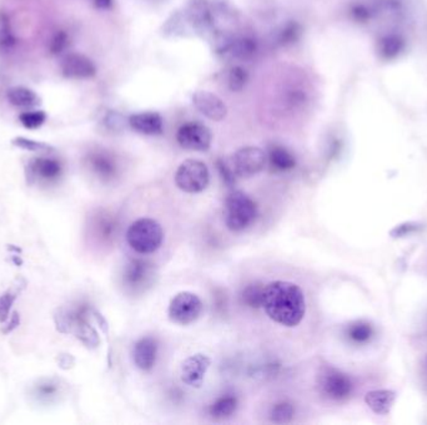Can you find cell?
Returning <instances> with one entry per match:
<instances>
[{
  "mask_svg": "<svg viewBox=\"0 0 427 425\" xmlns=\"http://www.w3.org/2000/svg\"><path fill=\"white\" fill-rule=\"evenodd\" d=\"M156 352H158V346L153 338L150 337L141 338L135 344L134 348V362L136 367L141 371L151 369L156 359Z\"/></svg>",
  "mask_w": 427,
  "mask_h": 425,
  "instance_id": "e0dca14e",
  "label": "cell"
},
{
  "mask_svg": "<svg viewBox=\"0 0 427 425\" xmlns=\"http://www.w3.org/2000/svg\"><path fill=\"white\" fill-rule=\"evenodd\" d=\"M238 406V401L235 396H221L218 401H214L213 406H210V414L216 419H223L231 416Z\"/></svg>",
  "mask_w": 427,
  "mask_h": 425,
  "instance_id": "83f0119b",
  "label": "cell"
},
{
  "mask_svg": "<svg viewBox=\"0 0 427 425\" xmlns=\"http://www.w3.org/2000/svg\"><path fill=\"white\" fill-rule=\"evenodd\" d=\"M128 123L136 133L144 135H160L164 128L163 118L154 111L131 115Z\"/></svg>",
  "mask_w": 427,
  "mask_h": 425,
  "instance_id": "9a60e30c",
  "label": "cell"
},
{
  "mask_svg": "<svg viewBox=\"0 0 427 425\" xmlns=\"http://www.w3.org/2000/svg\"><path fill=\"white\" fill-rule=\"evenodd\" d=\"M193 103L201 114L213 121H221L228 114L223 100L210 91H196L193 96Z\"/></svg>",
  "mask_w": 427,
  "mask_h": 425,
  "instance_id": "5bb4252c",
  "label": "cell"
},
{
  "mask_svg": "<svg viewBox=\"0 0 427 425\" xmlns=\"http://www.w3.org/2000/svg\"><path fill=\"white\" fill-rule=\"evenodd\" d=\"M59 331L74 333L88 346H95L98 343V337L94 329L86 322V308L76 307L69 311L61 309L59 316L55 317Z\"/></svg>",
  "mask_w": 427,
  "mask_h": 425,
  "instance_id": "277c9868",
  "label": "cell"
},
{
  "mask_svg": "<svg viewBox=\"0 0 427 425\" xmlns=\"http://www.w3.org/2000/svg\"><path fill=\"white\" fill-rule=\"evenodd\" d=\"M210 358L205 354L198 353L194 356L186 358L181 364V381L184 382L186 386L199 388L203 386L205 374L209 369Z\"/></svg>",
  "mask_w": 427,
  "mask_h": 425,
  "instance_id": "7c38bea8",
  "label": "cell"
},
{
  "mask_svg": "<svg viewBox=\"0 0 427 425\" xmlns=\"http://www.w3.org/2000/svg\"><path fill=\"white\" fill-rule=\"evenodd\" d=\"M91 3L96 9L108 10L113 5V0H91Z\"/></svg>",
  "mask_w": 427,
  "mask_h": 425,
  "instance_id": "f35d334b",
  "label": "cell"
},
{
  "mask_svg": "<svg viewBox=\"0 0 427 425\" xmlns=\"http://www.w3.org/2000/svg\"><path fill=\"white\" fill-rule=\"evenodd\" d=\"M60 69L66 79L71 80L90 79L96 74L94 63L88 56L78 53L65 55L61 60Z\"/></svg>",
  "mask_w": 427,
  "mask_h": 425,
  "instance_id": "8fae6325",
  "label": "cell"
},
{
  "mask_svg": "<svg viewBox=\"0 0 427 425\" xmlns=\"http://www.w3.org/2000/svg\"><path fill=\"white\" fill-rule=\"evenodd\" d=\"M11 143L14 146H16V148H23V150L31 151V153H53L54 151V148L51 145H49V143L26 139V138H23V136L15 138L11 141Z\"/></svg>",
  "mask_w": 427,
  "mask_h": 425,
  "instance_id": "d6a6232c",
  "label": "cell"
},
{
  "mask_svg": "<svg viewBox=\"0 0 427 425\" xmlns=\"http://www.w3.org/2000/svg\"><path fill=\"white\" fill-rule=\"evenodd\" d=\"M258 215L256 203L241 191L230 193L223 205V220L230 231H243L255 221Z\"/></svg>",
  "mask_w": 427,
  "mask_h": 425,
  "instance_id": "7a4b0ae2",
  "label": "cell"
},
{
  "mask_svg": "<svg viewBox=\"0 0 427 425\" xmlns=\"http://www.w3.org/2000/svg\"><path fill=\"white\" fill-rule=\"evenodd\" d=\"M59 384L54 379H41L33 389V396L40 403H51L59 393Z\"/></svg>",
  "mask_w": 427,
  "mask_h": 425,
  "instance_id": "484cf974",
  "label": "cell"
},
{
  "mask_svg": "<svg viewBox=\"0 0 427 425\" xmlns=\"http://www.w3.org/2000/svg\"><path fill=\"white\" fill-rule=\"evenodd\" d=\"M6 98L9 104L19 109H34L40 104V98L38 94L25 86H13L8 90Z\"/></svg>",
  "mask_w": 427,
  "mask_h": 425,
  "instance_id": "ffe728a7",
  "label": "cell"
},
{
  "mask_svg": "<svg viewBox=\"0 0 427 425\" xmlns=\"http://www.w3.org/2000/svg\"><path fill=\"white\" fill-rule=\"evenodd\" d=\"M46 119L48 116L43 110H25L24 113L19 115L20 124L28 130L39 129L45 124Z\"/></svg>",
  "mask_w": 427,
  "mask_h": 425,
  "instance_id": "4dcf8cb0",
  "label": "cell"
},
{
  "mask_svg": "<svg viewBox=\"0 0 427 425\" xmlns=\"http://www.w3.org/2000/svg\"><path fill=\"white\" fill-rule=\"evenodd\" d=\"M248 73L241 66H233L228 75V89L231 91H241L248 83Z\"/></svg>",
  "mask_w": 427,
  "mask_h": 425,
  "instance_id": "836d02e7",
  "label": "cell"
},
{
  "mask_svg": "<svg viewBox=\"0 0 427 425\" xmlns=\"http://www.w3.org/2000/svg\"><path fill=\"white\" fill-rule=\"evenodd\" d=\"M263 307L273 322L285 327L298 326L306 312L301 288L286 281H275L263 287Z\"/></svg>",
  "mask_w": 427,
  "mask_h": 425,
  "instance_id": "6da1fadb",
  "label": "cell"
},
{
  "mask_svg": "<svg viewBox=\"0 0 427 425\" xmlns=\"http://www.w3.org/2000/svg\"><path fill=\"white\" fill-rule=\"evenodd\" d=\"M25 173L29 185L55 183L63 173V165L56 158L40 156L30 160Z\"/></svg>",
  "mask_w": 427,
  "mask_h": 425,
  "instance_id": "52a82bcc",
  "label": "cell"
},
{
  "mask_svg": "<svg viewBox=\"0 0 427 425\" xmlns=\"http://www.w3.org/2000/svg\"><path fill=\"white\" fill-rule=\"evenodd\" d=\"M396 399V393L388 389L368 391L365 401L368 408L378 416H388Z\"/></svg>",
  "mask_w": 427,
  "mask_h": 425,
  "instance_id": "d6986e66",
  "label": "cell"
},
{
  "mask_svg": "<svg viewBox=\"0 0 427 425\" xmlns=\"http://www.w3.org/2000/svg\"><path fill=\"white\" fill-rule=\"evenodd\" d=\"M104 124L108 129L110 130H119L123 124H124V120L121 118V115L118 113H108L105 115Z\"/></svg>",
  "mask_w": 427,
  "mask_h": 425,
  "instance_id": "8d00e7d4",
  "label": "cell"
},
{
  "mask_svg": "<svg viewBox=\"0 0 427 425\" xmlns=\"http://www.w3.org/2000/svg\"><path fill=\"white\" fill-rule=\"evenodd\" d=\"M293 416V406L288 403H278L271 411V419L275 423H288Z\"/></svg>",
  "mask_w": 427,
  "mask_h": 425,
  "instance_id": "d590c367",
  "label": "cell"
},
{
  "mask_svg": "<svg viewBox=\"0 0 427 425\" xmlns=\"http://www.w3.org/2000/svg\"><path fill=\"white\" fill-rule=\"evenodd\" d=\"M94 232L96 237L101 241H109L113 238V233L115 232V222L113 218L108 215L101 213L94 220Z\"/></svg>",
  "mask_w": 427,
  "mask_h": 425,
  "instance_id": "f546056e",
  "label": "cell"
},
{
  "mask_svg": "<svg viewBox=\"0 0 427 425\" xmlns=\"http://www.w3.org/2000/svg\"><path fill=\"white\" fill-rule=\"evenodd\" d=\"M218 173H220L221 178H223V183H226L228 186H233V183H235V178H233V171L228 168V165L221 161V160H218Z\"/></svg>",
  "mask_w": 427,
  "mask_h": 425,
  "instance_id": "74e56055",
  "label": "cell"
},
{
  "mask_svg": "<svg viewBox=\"0 0 427 425\" xmlns=\"http://www.w3.org/2000/svg\"><path fill=\"white\" fill-rule=\"evenodd\" d=\"M16 38L11 28L9 16L5 11H0V53L8 54L14 49Z\"/></svg>",
  "mask_w": 427,
  "mask_h": 425,
  "instance_id": "603a6c76",
  "label": "cell"
},
{
  "mask_svg": "<svg viewBox=\"0 0 427 425\" xmlns=\"http://www.w3.org/2000/svg\"><path fill=\"white\" fill-rule=\"evenodd\" d=\"M265 163L266 156L261 148L248 146L233 155V171L241 178H251L263 170Z\"/></svg>",
  "mask_w": 427,
  "mask_h": 425,
  "instance_id": "9c48e42d",
  "label": "cell"
},
{
  "mask_svg": "<svg viewBox=\"0 0 427 425\" xmlns=\"http://www.w3.org/2000/svg\"><path fill=\"white\" fill-rule=\"evenodd\" d=\"M203 311V303L199 297L191 292H180L171 299L169 318L174 323L186 326L199 318Z\"/></svg>",
  "mask_w": 427,
  "mask_h": 425,
  "instance_id": "8992f818",
  "label": "cell"
},
{
  "mask_svg": "<svg viewBox=\"0 0 427 425\" xmlns=\"http://www.w3.org/2000/svg\"><path fill=\"white\" fill-rule=\"evenodd\" d=\"M268 160L275 170L288 171L295 168L296 161L293 153L283 146H273L268 151Z\"/></svg>",
  "mask_w": 427,
  "mask_h": 425,
  "instance_id": "44dd1931",
  "label": "cell"
},
{
  "mask_svg": "<svg viewBox=\"0 0 427 425\" xmlns=\"http://www.w3.org/2000/svg\"><path fill=\"white\" fill-rule=\"evenodd\" d=\"M163 238V228L151 218L136 220L134 223H131L126 232V240L130 247L143 255L155 252L161 246Z\"/></svg>",
  "mask_w": 427,
  "mask_h": 425,
  "instance_id": "3957f363",
  "label": "cell"
},
{
  "mask_svg": "<svg viewBox=\"0 0 427 425\" xmlns=\"http://www.w3.org/2000/svg\"><path fill=\"white\" fill-rule=\"evenodd\" d=\"M209 180L208 166L199 160H186L180 165L175 173L176 186L188 193L204 191L209 185Z\"/></svg>",
  "mask_w": 427,
  "mask_h": 425,
  "instance_id": "5b68a950",
  "label": "cell"
},
{
  "mask_svg": "<svg viewBox=\"0 0 427 425\" xmlns=\"http://www.w3.org/2000/svg\"><path fill=\"white\" fill-rule=\"evenodd\" d=\"M346 337L356 344H365L371 341L373 337V328L365 321H356L348 324L346 328Z\"/></svg>",
  "mask_w": 427,
  "mask_h": 425,
  "instance_id": "cb8c5ba5",
  "label": "cell"
},
{
  "mask_svg": "<svg viewBox=\"0 0 427 425\" xmlns=\"http://www.w3.org/2000/svg\"><path fill=\"white\" fill-rule=\"evenodd\" d=\"M318 386L321 388L323 396L333 401H343L353 393V384L351 379L343 372L335 368L323 369V374L318 379Z\"/></svg>",
  "mask_w": 427,
  "mask_h": 425,
  "instance_id": "ba28073f",
  "label": "cell"
},
{
  "mask_svg": "<svg viewBox=\"0 0 427 425\" xmlns=\"http://www.w3.org/2000/svg\"><path fill=\"white\" fill-rule=\"evenodd\" d=\"M25 281L24 280H18V282L10 287L8 291L5 292L4 295L0 296V323H4L8 318H9V311L15 299L18 298L20 292L24 290Z\"/></svg>",
  "mask_w": 427,
  "mask_h": 425,
  "instance_id": "d4e9b609",
  "label": "cell"
},
{
  "mask_svg": "<svg viewBox=\"0 0 427 425\" xmlns=\"http://www.w3.org/2000/svg\"><path fill=\"white\" fill-rule=\"evenodd\" d=\"M151 277V265L143 260L130 261L124 271V282L131 288H141Z\"/></svg>",
  "mask_w": 427,
  "mask_h": 425,
  "instance_id": "2e32d148",
  "label": "cell"
},
{
  "mask_svg": "<svg viewBox=\"0 0 427 425\" xmlns=\"http://www.w3.org/2000/svg\"><path fill=\"white\" fill-rule=\"evenodd\" d=\"M85 163L88 165L90 171L101 181L113 180L118 173V165L115 158L104 150L90 151L85 158Z\"/></svg>",
  "mask_w": 427,
  "mask_h": 425,
  "instance_id": "4fadbf2b",
  "label": "cell"
},
{
  "mask_svg": "<svg viewBox=\"0 0 427 425\" xmlns=\"http://www.w3.org/2000/svg\"><path fill=\"white\" fill-rule=\"evenodd\" d=\"M380 9H381V3H378V0H360L353 4L350 11L353 19L366 21L378 14Z\"/></svg>",
  "mask_w": 427,
  "mask_h": 425,
  "instance_id": "4316f807",
  "label": "cell"
},
{
  "mask_svg": "<svg viewBox=\"0 0 427 425\" xmlns=\"http://www.w3.org/2000/svg\"><path fill=\"white\" fill-rule=\"evenodd\" d=\"M301 35V26L296 21H288L278 30L276 43L281 46H288L298 41Z\"/></svg>",
  "mask_w": 427,
  "mask_h": 425,
  "instance_id": "f1b7e54d",
  "label": "cell"
},
{
  "mask_svg": "<svg viewBox=\"0 0 427 425\" xmlns=\"http://www.w3.org/2000/svg\"><path fill=\"white\" fill-rule=\"evenodd\" d=\"M211 133L204 125L189 123L180 128L176 140L181 148L193 151H206L211 145Z\"/></svg>",
  "mask_w": 427,
  "mask_h": 425,
  "instance_id": "30bf717a",
  "label": "cell"
},
{
  "mask_svg": "<svg viewBox=\"0 0 427 425\" xmlns=\"http://www.w3.org/2000/svg\"><path fill=\"white\" fill-rule=\"evenodd\" d=\"M403 40L400 35L386 34L378 40V53L385 59H393L395 56H398L403 51Z\"/></svg>",
  "mask_w": 427,
  "mask_h": 425,
  "instance_id": "7402d4cb",
  "label": "cell"
},
{
  "mask_svg": "<svg viewBox=\"0 0 427 425\" xmlns=\"http://www.w3.org/2000/svg\"><path fill=\"white\" fill-rule=\"evenodd\" d=\"M258 50V43L251 36L231 38L226 48L221 51L238 60H248L253 58Z\"/></svg>",
  "mask_w": 427,
  "mask_h": 425,
  "instance_id": "ac0fdd59",
  "label": "cell"
},
{
  "mask_svg": "<svg viewBox=\"0 0 427 425\" xmlns=\"http://www.w3.org/2000/svg\"><path fill=\"white\" fill-rule=\"evenodd\" d=\"M263 286L253 283L246 287L241 293V301L251 308L263 307Z\"/></svg>",
  "mask_w": 427,
  "mask_h": 425,
  "instance_id": "1f68e13d",
  "label": "cell"
},
{
  "mask_svg": "<svg viewBox=\"0 0 427 425\" xmlns=\"http://www.w3.org/2000/svg\"><path fill=\"white\" fill-rule=\"evenodd\" d=\"M69 45V35L66 34L63 30L56 31L51 39H50L49 45V53L51 55H60L64 53L66 48Z\"/></svg>",
  "mask_w": 427,
  "mask_h": 425,
  "instance_id": "e575fe53",
  "label": "cell"
}]
</instances>
